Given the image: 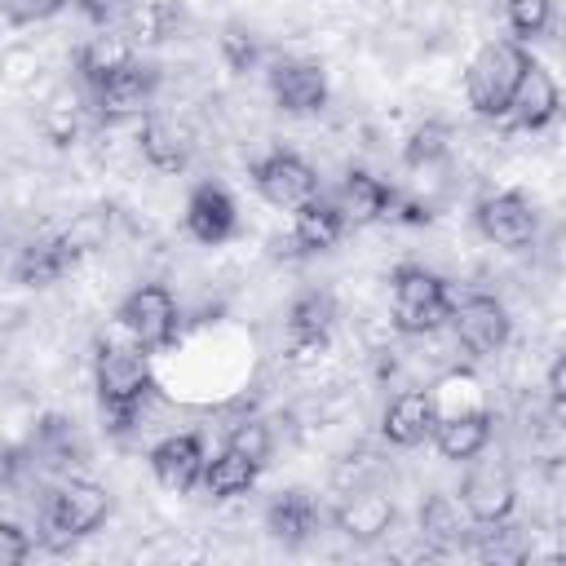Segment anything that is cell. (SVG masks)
Returning a JSON list of instances; mask_svg holds the SVG:
<instances>
[{"instance_id": "obj_14", "label": "cell", "mask_w": 566, "mask_h": 566, "mask_svg": "<svg viewBox=\"0 0 566 566\" xmlns=\"http://www.w3.org/2000/svg\"><path fill=\"white\" fill-rule=\"evenodd\" d=\"M181 221H186V234H190V239L217 248V243L234 239V230H239V208H234V199H230L226 186L199 181V186L190 190V199H186V217H181Z\"/></svg>"}, {"instance_id": "obj_32", "label": "cell", "mask_w": 566, "mask_h": 566, "mask_svg": "<svg viewBox=\"0 0 566 566\" xmlns=\"http://www.w3.org/2000/svg\"><path fill=\"white\" fill-rule=\"evenodd\" d=\"M66 0H0V13L9 27H31V22H44L53 13H62Z\"/></svg>"}, {"instance_id": "obj_15", "label": "cell", "mask_w": 566, "mask_h": 566, "mask_svg": "<svg viewBox=\"0 0 566 566\" xmlns=\"http://www.w3.org/2000/svg\"><path fill=\"white\" fill-rule=\"evenodd\" d=\"M203 438L199 433H168L150 447V473L168 491H195L203 478Z\"/></svg>"}, {"instance_id": "obj_2", "label": "cell", "mask_w": 566, "mask_h": 566, "mask_svg": "<svg viewBox=\"0 0 566 566\" xmlns=\"http://www.w3.org/2000/svg\"><path fill=\"white\" fill-rule=\"evenodd\" d=\"M389 301H394V327L402 336H424L438 332L451 318V287L442 274H433L429 265L402 261L389 274Z\"/></svg>"}, {"instance_id": "obj_3", "label": "cell", "mask_w": 566, "mask_h": 566, "mask_svg": "<svg viewBox=\"0 0 566 566\" xmlns=\"http://www.w3.org/2000/svg\"><path fill=\"white\" fill-rule=\"evenodd\" d=\"M531 53L522 49V40H491L478 49V57L469 62L464 71V93H469V106L482 115V119H504L509 115V102H513V88L526 71Z\"/></svg>"}, {"instance_id": "obj_33", "label": "cell", "mask_w": 566, "mask_h": 566, "mask_svg": "<svg viewBox=\"0 0 566 566\" xmlns=\"http://www.w3.org/2000/svg\"><path fill=\"white\" fill-rule=\"evenodd\" d=\"M221 57H226L230 71H248V66L256 62V40H252L248 31H239V27H230V31L221 35Z\"/></svg>"}, {"instance_id": "obj_31", "label": "cell", "mask_w": 566, "mask_h": 566, "mask_svg": "<svg viewBox=\"0 0 566 566\" xmlns=\"http://www.w3.org/2000/svg\"><path fill=\"white\" fill-rule=\"evenodd\" d=\"M226 447H234V451H243L248 460L265 464V460H270V451H274V433H270V424H265V420H239V424L230 429Z\"/></svg>"}, {"instance_id": "obj_11", "label": "cell", "mask_w": 566, "mask_h": 566, "mask_svg": "<svg viewBox=\"0 0 566 566\" xmlns=\"http://www.w3.org/2000/svg\"><path fill=\"white\" fill-rule=\"evenodd\" d=\"M557 111H562V88H557L553 71L531 57L522 80H517V88H513V102H509L504 119L513 128H522V133H539V128H548L557 119Z\"/></svg>"}, {"instance_id": "obj_28", "label": "cell", "mask_w": 566, "mask_h": 566, "mask_svg": "<svg viewBox=\"0 0 566 566\" xmlns=\"http://www.w3.org/2000/svg\"><path fill=\"white\" fill-rule=\"evenodd\" d=\"M447 155H451V124L447 119H424L402 142V164L407 168H438Z\"/></svg>"}, {"instance_id": "obj_20", "label": "cell", "mask_w": 566, "mask_h": 566, "mask_svg": "<svg viewBox=\"0 0 566 566\" xmlns=\"http://www.w3.org/2000/svg\"><path fill=\"white\" fill-rule=\"evenodd\" d=\"M389 199H394V186H385V181H380L376 172H367V168H349L345 181H340L336 208H340L345 226H371V221H380V217L389 212Z\"/></svg>"}, {"instance_id": "obj_35", "label": "cell", "mask_w": 566, "mask_h": 566, "mask_svg": "<svg viewBox=\"0 0 566 566\" xmlns=\"http://www.w3.org/2000/svg\"><path fill=\"white\" fill-rule=\"evenodd\" d=\"M548 402H553V411L562 416V402H566V358H562V354H557L553 367H548Z\"/></svg>"}, {"instance_id": "obj_19", "label": "cell", "mask_w": 566, "mask_h": 566, "mask_svg": "<svg viewBox=\"0 0 566 566\" xmlns=\"http://www.w3.org/2000/svg\"><path fill=\"white\" fill-rule=\"evenodd\" d=\"M433 429V394L429 389H407L398 398H389L385 416H380V433L394 447H416L424 442Z\"/></svg>"}, {"instance_id": "obj_34", "label": "cell", "mask_w": 566, "mask_h": 566, "mask_svg": "<svg viewBox=\"0 0 566 566\" xmlns=\"http://www.w3.org/2000/svg\"><path fill=\"white\" fill-rule=\"evenodd\" d=\"M31 535L18 526V522H0V566H18L31 557Z\"/></svg>"}, {"instance_id": "obj_21", "label": "cell", "mask_w": 566, "mask_h": 566, "mask_svg": "<svg viewBox=\"0 0 566 566\" xmlns=\"http://www.w3.org/2000/svg\"><path fill=\"white\" fill-rule=\"evenodd\" d=\"M75 261H80V256L71 252V243H66L62 234L31 239V243L18 252V261H13V279H18L22 287H49V283H57Z\"/></svg>"}, {"instance_id": "obj_1", "label": "cell", "mask_w": 566, "mask_h": 566, "mask_svg": "<svg viewBox=\"0 0 566 566\" xmlns=\"http://www.w3.org/2000/svg\"><path fill=\"white\" fill-rule=\"evenodd\" d=\"M93 385L111 433H128L142 416V402L150 394V363L146 349L133 340H102L93 354Z\"/></svg>"}, {"instance_id": "obj_8", "label": "cell", "mask_w": 566, "mask_h": 566, "mask_svg": "<svg viewBox=\"0 0 566 566\" xmlns=\"http://www.w3.org/2000/svg\"><path fill=\"white\" fill-rule=\"evenodd\" d=\"M252 186H256V195L265 199V203H274V208H301L305 199H314L318 195V177H314V168L296 155V150H270V155H261V159H252Z\"/></svg>"}, {"instance_id": "obj_30", "label": "cell", "mask_w": 566, "mask_h": 566, "mask_svg": "<svg viewBox=\"0 0 566 566\" xmlns=\"http://www.w3.org/2000/svg\"><path fill=\"white\" fill-rule=\"evenodd\" d=\"M504 13L517 40H535L553 22V0H504Z\"/></svg>"}, {"instance_id": "obj_17", "label": "cell", "mask_w": 566, "mask_h": 566, "mask_svg": "<svg viewBox=\"0 0 566 566\" xmlns=\"http://www.w3.org/2000/svg\"><path fill=\"white\" fill-rule=\"evenodd\" d=\"M137 146H142V159L159 172H181L195 155V133L181 124V119H168V115H150L137 133Z\"/></svg>"}, {"instance_id": "obj_18", "label": "cell", "mask_w": 566, "mask_h": 566, "mask_svg": "<svg viewBox=\"0 0 566 566\" xmlns=\"http://www.w3.org/2000/svg\"><path fill=\"white\" fill-rule=\"evenodd\" d=\"M345 234V217L332 199H305L301 208H292V252L301 256H314V252H327L336 239Z\"/></svg>"}, {"instance_id": "obj_27", "label": "cell", "mask_w": 566, "mask_h": 566, "mask_svg": "<svg viewBox=\"0 0 566 566\" xmlns=\"http://www.w3.org/2000/svg\"><path fill=\"white\" fill-rule=\"evenodd\" d=\"M80 124H84V97H80L75 88H53L49 102L40 106V128H44V137H49L53 146H71L75 133H80Z\"/></svg>"}, {"instance_id": "obj_36", "label": "cell", "mask_w": 566, "mask_h": 566, "mask_svg": "<svg viewBox=\"0 0 566 566\" xmlns=\"http://www.w3.org/2000/svg\"><path fill=\"white\" fill-rule=\"evenodd\" d=\"M124 0H75V9L88 18V22H106Z\"/></svg>"}, {"instance_id": "obj_10", "label": "cell", "mask_w": 566, "mask_h": 566, "mask_svg": "<svg viewBox=\"0 0 566 566\" xmlns=\"http://www.w3.org/2000/svg\"><path fill=\"white\" fill-rule=\"evenodd\" d=\"M473 221H478L482 239L495 243V248H526L535 239V230H539L531 199L517 195V190H495V195L478 199Z\"/></svg>"}, {"instance_id": "obj_29", "label": "cell", "mask_w": 566, "mask_h": 566, "mask_svg": "<svg viewBox=\"0 0 566 566\" xmlns=\"http://www.w3.org/2000/svg\"><path fill=\"white\" fill-rule=\"evenodd\" d=\"M35 451H40L53 469H66V464H75V460L84 455V447H80L71 420H62V416H44V420H40V429H35Z\"/></svg>"}, {"instance_id": "obj_23", "label": "cell", "mask_w": 566, "mask_h": 566, "mask_svg": "<svg viewBox=\"0 0 566 566\" xmlns=\"http://www.w3.org/2000/svg\"><path fill=\"white\" fill-rule=\"evenodd\" d=\"M416 526H420V539L424 544H433V548H460L464 539H469V531H473V522H469V513L460 509V500H451V495H442V491H429L424 500H420V513H416Z\"/></svg>"}, {"instance_id": "obj_9", "label": "cell", "mask_w": 566, "mask_h": 566, "mask_svg": "<svg viewBox=\"0 0 566 566\" xmlns=\"http://www.w3.org/2000/svg\"><path fill=\"white\" fill-rule=\"evenodd\" d=\"M473 460H478V455H473ZM460 509L469 513L473 526L513 517V509H517V482H513V473H509L504 464H495V460L469 464V473H464V482H460Z\"/></svg>"}, {"instance_id": "obj_22", "label": "cell", "mask_w": 566, "mask_h": 566, "mask_svg": "<svg viewBox=\"0 0 566 566\" xmlns=\"http://www.w3.org/2000/svg\"><path fill=\"white\" fill-rule=\"evenodd\" d=\"M265 531L283 548H301L318 531V504L305 491H279L265 509Z\"/></svg>"}, {"instance_id": "obj_25", "label": "cell", "mask_w": 566, "mask_h": 566, "mask_svg": "<svg viewBox=\"0 0 566 566\" xmlns=\"http://www.w3.org/2000/svg\"><path fill=\"white\" fill-rule=\"evenodd\" d=\"M256 473H261V464L256 460H248L243 451H234V447H221L212 460H203V491L212 495V500H234V495H243L252 482H256Z\"/></svg>"}, {"instance_id": "obj_24", "label": "cell", "mask_w": 566, "mask_h": 566, "mask_svg": "<svg viewBox=\"0 0 566 566\" xmlns=\"http://www.w3.org/2000/svg\"><path fill=\"white\" fill-rule=\"evenodd\" d=\"M336 526L354 539V544H376L389 526H394V500L380 491H354L345 495V504L336 509Z\"/></svg>"}, {"instance_id": "obj_5", "label": "cell", "mask_w": 566, "mask_h": 566, "mask_svg": "<svg viewBox=\"0 0 566 566\" xmlns=\"http://www.w3.org/2000/svg\"><path fill=\"white\" fill-rule=\"evenodd\" d=\"M106 513H111L106 486H97V482H88V478H71V482H62V486L49 495V504H44V531L66 544V539L93 535V531L106 522Z\"/></svg>"}, {"instance_id": "obj_7", "label": "cell", "mask_w": 566, "mask_h": 566, "mask_svg": "<svg viewBox=\"0 0 566 566\" xmlns=\"http://www.w3.org/2000/svg\"><path fill=\"white\" fill-rule=\"evenodd\" d=\"M159 93V71L142 57H128L119 71H111L93 93H88V106L97 111V119H133L150 106V97Z\"/></svg>"}, {"instance_id": "obj_12", "label": "cell", "mask_w": 566, "mask_h": 566, "mask_svg": "<svg viewBox=\"0 0 566 566\" xmlns=\"http://www.w3.org/2000/svg\"><path fill=\"white\" fill-rule=\"evenodd\" d=\"M270 93L287 115H318L327 106V75L318 62L283 57L270 66Z\"/></svg>"}, {"instance_id": "obj_13", "label": "cell", "mask_w": 566, "mask_h": 566, "mask_svg": "<svg viewBox=\"0 0 566 566\" xmlns=\"http://www.w3.org/2000/svg\"><path fill=\"white\" fill-rule=\"evenodd\" d=\"M332 327H336V296L323 292V287L301 292L287 305V349H292V358H310V354L327 349Z\"/></svg>"}, {"instance_id": "obj_16", "label": "cell", "mask_w": 566, "mask_h": 566, "mask_svg": "<svg viewBox=\"0 0 566 566\" xmlns=\"http://www.w3.org/2000/svg\"><path fill=\"white\" fill-rule=\"evenodd\" d=\"M429 438H433V447L447 460H473V455H482L486 442H491V411H486V402L482 407H464V411H438Z\"/></svg>"}, {"instance_id": "obj_6", "label": "cell", "mask_w": 566, "mask_h": 566, "mask_svg": "<svg viewBox=\"0 0 566 566\" xmlns=\"http://www.w3.org/2000/svg\"><path fill=\"white\" fill-rule=\"evenodd\" d=\"M447 323L455 327L460 349H469L478 358L504 349L509 345V332H513V318H509L504 301L491 296V292H469V296L451 301V318Z\"/></svg>"}, {"instance_id": "obj_26", "label": "cell", "mask_w": 566, "mask_h": 566, "mask_svg": "<svg viewBox=\"0 0 566 566\" xmlns=\"http://www.w3.org/2000/svg\"><path fill=\"white\" fill-rule=\"evenodd\" d=\"M133 57V40L128 35H93L75 49V71H80V84L84 93H93L111 71H119L124 62Z\"/></svg>"}, {"instance_id": "obj_4", "label": "cell", "mask_w": 566, "mask_h": 566, "mask_svg": "<svg viewBox=\"0 0 566 566\" xmlns=\"http://www.w3.org/2000/svg\"><path fill=\"white\" fill-rule=\"evenodd\" d=\"M115 323H119L124 336H128L133 345H142L146 354L168 349V345L177 340V301H172V292H168L164 283H142V287H133V292L119 301Z\"/></svg>"}]
</instances>
